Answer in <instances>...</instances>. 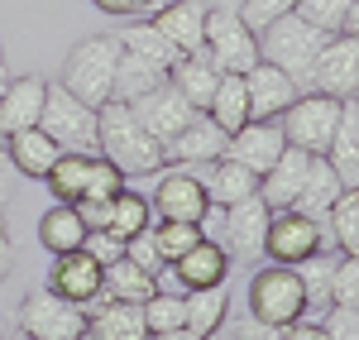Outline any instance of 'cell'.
Returning a JSON list of instances; mask_svg holds the SVG:
<instances>
[{"instance_id": "f907efd6", "label": "cell", "mask_w": 359, "mask_h": 340, "mask_svg": "<svg viewBox=\"0 0 359 340\" xmlns=\"http://www.w3.org/2000/svg\"><path fill=\"white\" fill-rule=\"evenodd\" d=\"M15 268V245H10V230H5V216H0V278Z\"/></svg>"}, {"instance_id": "9a60e30c", "label": "cell", "mask_w": 359, "mask_h": 340, "mask_svg": "<svg viewBox=\"0 0 359 340\" xmlns=\"http://www.w3.org/2000/svg\"><path fill=\"white\" fill-rule=\"evenodd\" d=\"M130 111H135V120H139V125H144V130H149L158 144H168V140H172V135H177V130H182V125L196 115L192 101H187V96H182L172 82L154 86V91H144L139 101H130Z\"/></svg>"}, {"instance_id": "8992f818", "label": "cell", "mask_w": 359, "mask_h": 340, "mask_svg": "<svg viewBox=\"0 0 359 340\" xmlns=\"http://www.w3.org/2000/svg\"><path fill=\"white\" fill-rule=\"evenodd\" d=\"M206 57L221 67L225 77H245L259 62V34L240 20L235 5H216L206 10Z\"/></svg>"}, {"instance_id": "e0dca14e", "label": "cell", "mask_w": 359, "mask_h": 340, "mask_svg": "<svg viewBox=\"0 0 359 340\" xmlns=\"http://www.w3.org/2000/svg\"><path fill=\"white\" fill-rule=\"evenodd\" d=\"M149 25L177 48V57L206 48V5H201V0H172V5H158V10L149 15Z\"/></svg>"}, {"instance_id": "ee69618b", "label": "cell", "mask_w": 359, "mask_h": 340, "mask_svg": "<svg viewBox=\"0 0 359 340\" xmlns=\"http://www.w3.org/2000/svg\"><path fill=\"white\" fill-rule=\"evenodd\" d=\"M125 259L139 264L144 273H158V268H163V254H158V245H154V226L139 230L135 240H125Z\"/></svg>"}, {"instance_id": "91938a15", "label": "cell", "mask_w": 359, "mask_h": 340, "mask_svg": "<svg viewBox=\"0 0 359 340\" xmlns=\"http://www.w3.org/2000/svg\"><path fill=\"white\" fill-rule=\"evenodd\" d=\"M5 82H10V77H5ZM5 82H0V91H5Z\"/></svg>"}, {"instance_id": "7c38bea8", "label": "cell", "mask_w": 359, "mask_h": 340, "mask_svg": "<svg viewBox=\"0 0 359 340\" xmlns=\"http://www.w3.org/2000/svg\"><path fill=\"white\" fill-rule=\"evenodd\" d=\"M225 140H230V135H225L221 125L206 111H196L192 120L163 144V163L168 168H206V163L225 158Z\"/></svg>"}, {"instance_id": "b9f144b4", "label": "cell", "mask_w": 359, "mask_h": 340, "mask_svg": "<svg viewBox=\"0 0 359 340\" xmlns=\"http://www.w3.org/2000/svg\"><path fill=\"white\" fill-rule=\"evenodd\" d=\"M235 10H240V20H245L254 34H264V29L273 25V20L292 15V10H297V0H240Z\"/></svg>"}, {"instance_id": "ba28073f", "label": "cell", "mask_w": 359, "mask_h": 340, "mask_svg": "<svg viewBox=\"0 0 359 340\" xmlns=\"http://www.w3.org/2000/svg\"><path fill=\"white\" fill-rule=\"evenodd\" d=\"M20 336L29 340H82L86 336V312L53 297L48 287H34L20 302Z\"/></svg>"}, {"instance_id": "f35d334b", "label": "cell", "mask_w": 359, "mask_h": 340, "mask_svg": "<svg viewBox=\"0 0 359 340\" xmlns=\"http://www.w3.org/2000/svg\"><path fill=\"white\" fill-rule=\"evenodd\" d=\"M196 240H201V226H187V221H158V226H154V245H158L163 264L182 259Z\"/></svg>"}, {"instance_id": "d6a6232c", "label": "cell", "mask_w": 359, "mask_h": 340, "mask_svg": "<svg viewBox=\"0 0 359 340\" xmlns=\"http://www.w3.org/2000/svg\"><path fill=\"white\" fill-rule=\"evenodd\" d=\"M91 158L96 154H57L53 168H48V192H53L62 206H77L86 197V177H91Z\"/></svg>"}, {"instance_id": "6125c7cd", "label": "cell", "mask_w": 359, "mask_h": 340, "mask_svg": "<svg viewBox=\"0 0 359 340\" xmlns=\"http://www.w3.org/2000/svg\"><path fill=\"white\" fill-rule=\"evenodd\" d=\"M82 340H91V336H82Z\"/></svg>"}, {"instance_id": "7a4b0ae2", "label": "cell", "mask_w": 359, "mask_h": 340, "mask_svg": "<svg viewBox=\"0 0 359 340\" xmlns=\"http://www.w3.org/2000/svg\"><path fill=\"white\" fill-rule=\"evenodd\" d=\"M115 67H120V39L115 34H86L82 43H72V53L62 62V77L57 82L67 86L77 101L86 106H106L115 86Z\"/></svg>"}, {"instance_id": "836d02e7", "label": "cell", "mask_w": 359, "mask_h": 340, "mask_svg": "<svg viewBox=\"0 0 359 340\" xmlns=\"http://www.w3.org/2000/svg\"><path fill=\"white\" fill-rule=\"evenodd\" d=\"M158 292V283H154V273H144L139 264H130V259H115V264H106V283H101V297H115V302H149Z\"/></svg>"}, {"instance_id": "f546056e", "label": "cell", "mask_w": 359, "mask_h": 340, "mask_svg": "<svg viewBox=\"0 0 359 340\" xmlns=\"http://www.w3.org/2000/svg\"><path fill=\"white\" fill-rule=\"evenodd\" d=\"M225 321H230V287H196V292H187V331H196V336H216Z\"/></svg>"}, {"instance_id": "94428289", "label": "cell", "mask_w": 359, "mask_h": 340, "mask_svg": "<svg viewBox=\"0 0 359 340\" xmlns=\"http://www.w3.org/2000/svg\"><path fill=\"white\" fill-rule=\"evenodd\" d=\"M0 340H5V331H0Z\"/></svg>"}, {"instance_id": "7402d4cb", "label": "cell", "mask_w": 359, "mask_h": 340, "mask_svg": "<svg viewBox=\"0 0 359 340\" xmlns=\"http://www.w3.org/2000/svg\"><path fill=\"white\" fill-rule=\"evenodd\" d=\"M86 336L91 340H149V331H144V312L135 302L96 297L86 307Z\"/></svg>"}, {"instance_id": "4dcf8cb0", "label": "cell", "mask_w": 359, "mask_h": 340, "mask_svg": "<svg viewBox=\"0 0 359 340\" xmlns=\"http://www.w3.org/2000/svg\"><path fill=\"white\" fill-rule=\"evenodd\" d=\"M331 273H335V254H311L297 264V278H302V297H306V316L311 321H321V316L331 312Z\"/></svg>"}, {"instance_id": "60d3db41", "label": "cell", "mask_w": 359, "mask_h": 340, "mask_svg": "<svg viewBox=\"0 0 359 340\" xmlns=\"http://www.w3.org/2000/svg\"><path fill=\"white\" fill-rule=\"evenodd\" d=\"M115 192H125V172L115 168L111 158H91V177H86V197L82 201H111Z\"/></svg>"}, {"instance_id": "d4e9b609", "label": "cell", "mask_w": 359, "mask_h": 340, "mask_svg": "<svg viewBox=\"0 0 359 340\" xmlns=\"http://www.w3.org/2000/svg\"><path fill=\"white\" fill-rule=\"evenodd\" d=\"M340 192H345V182H340V172L331 168V158H326V154H311V158H306L302 192H297V211L311 216V221H321V216L335 206Z\"/></svg>"}, {"instance_id": "d6986e66", "label": "cell", "mask_w": 359, "mask_h": 340, "mask_svg": "<svg viewBox=\"0 0 359 340\" xmlns=\"http://www.w3.org/2000/svg\"><path fill=\"white\" fill-rule=\"evenodd\" d=\"M43 96H48V77H15L0 91V140L15 130H34L43 115Z\"/></svg>"}, {"instance_id": "11a10c76", "label": "cell", "mask_w": 359, "mask_h": 340, "mask_svg": "<svg viewBox=\"0 0 359 340\" xmlns=\"http://www.w3.org/2000/svg\"><path fill=\"white\" fill-rule=\"evenodd\" d=\"M96 10H106V15H130V5L125 0H91Z\"/></svg>"}, {"instance_id": "4fadbf2b", "label": "cell", "mask_w": 359, "mask_h": 340, "mask_svg": "<svg viewBox=\"0 0 359 340\" xmlns=\"http://www.w3.org/2000/svg\"><path fill=\"white\" fill-rule=\"evenodd\" d=\"M149 206H154L158 221H187V226H201V216L211 211V197H206V187H201L196 172L177 168V172H163V177H158Z\"/></svg>"}, {"instance_id": "f5cc1de1", "label": "cell", "mask_w": 359, "mask_h": 340, "mask_svg": "<svg viewBox=\"0 0 359 340\" xmlns=\"http://www.w3.org/2000/svg\"><path fill=\"white\" fill-rule=\"evenodd\" d=\"M10 154H5V140H0V201H5V192H10Z\"/></svg>"}, {"instance_id": "d590c367", "label": "cell", "mask_w": 359, "mask_h": 340, "mask_svg": "<svg viewBox=\"0 0 359 340\" xmlns=\"http://www.w3.org/2000/svg\"><path fill=\"white\" fill-rule=\"evenodd\" d=\"M206 115H211V120L221 125L225 135H235L240 125H249L254 115H249V91H245V77H221V86H216V96H211Z\"/></svg>"}, {"instance_id": "8fae6325", "label": "cell", "mask_w": 359, "mask_h": 340, "mask_svg": "<svg viewBox=\"0 0 359 340\" xmlns=\"http://www.w3.org/2000/svg\"><path fill=\"white\" fill-rule=\"evenodd\" d=\"M225 226H221V250L230 254V264H254L264 259V235H269V206L259 197H245L235 206H221Z\"/></svg>"}, {"instance_id": "52a82bcc", "label": "cell", "mask_w": 359, "mask_h": 340, "mask_svg": "<svg viewBox=\"0 0 359 340\" xmlns=\"http://www.w3.org/2000/svg\"><path fill=\"white\" fill-rule=\"evenodd\" d=\"M335 125H340V101L321 96V91H302L287 111L278 115L283 140L292 144V149H302V154H326Z\"/></svg>"}, {"instance_id": "30bf717a", "label": "cell", "mask_w": 359, "mask_h": 340, "mask_svg": "<svg viewBox=\"0 0 359 340\" xmlns=\"http://www.w3.org/2000/svg\"><path fill=\"white\" fill-rule=\"evenodd\" d=\"M306 91H321V96H335V101L359 96V39H350V34H331L326 48H321L316 62H311Z\"/></svg>"}, {"instance_id": "9c48e42d", "label": "cell", "mask_w": 359, "mask_h": 340, "mask_svg": "<svg viewBox=\"0 0 359 340\" xmlns=\"http://www.w3.org/2000/svg\"><path fill=\"white\" fill-rule=\"evenodd\" d=\"M321 250H326V230H321V221L302 216L297 206H287V211H273V216H269L264 254L273 259V264H287V268H297L302 259L321 254Z\"/></svg>"}, {"instance_id": "74e56055", "label": "cell", "mask_w": 359, "mask_h": 340, "mask_svg": "<svg viewBox=\"0 0 359 340\" xmlns=\"http://www.w3.org/2000/svg\"><path fill=\"white\" fill-rule=\"evenodd\" d=\"M144 312V331L163 336V331H182L187 326V292H154L149 302H139Z\"/></svg>"}, {"instance_id": "277c9868", "label": "cell", "mask_w": 359, "mask_h": 340, "mask_svg": "<svg viewBox=\"0 0 359 340\" xmlns=\"http://www.w3.org/2000/svg\"><path fill=\"white\" fill-rule=\"evenodd\" d=\"M245 312L259 316L264 326H278V331H287L292 321H302V316H306V297H302V278H297V268H287V264L259 268V273L249 278Z\"/></svg>"}, {"instance_id": "484cf974", "label": "cell", "mask_w": 359, "mask_h": 340, "mask_svg": "<svg viewBox=\"0 0 359 340\" xmlns=\"http://www.w3.org/2000/svg\"><path fill=\"white\" fill-rule=\"evenodd\" d=\"M331 168L340 172L345 187H359V96L340 101V125L331 135V149H326Z\"/></svg>"}, {"instance_id": "1f68e13d", "label": "cell", "mask_w": 359, "mask_h": 340, "mask_svg": "<svg viewBox=\"0 0 359 340\" xmlns=\"http://www.w3.org/2000/svg\"><path fill=\"white\" fill-rule=\"evenodd\" d=\"M168 82V67L158 62H144L135 53H120V67H115V86H111V101H139L144 91H154V86Z\"/></svg>"}, {"instance_id": "44dd1931", "label": "cell", "mask_w": 359, "mask_h": 340, "mask_svg": "<svg viewBox=\"0 0 359 340\" xmlns=\"http://www.w3.org/2000/svg\"><path fill=\"white\" fill-rule=\"evenodd\" d=\"M306 158L302 149H283L278 154V163L264 177H259V201L269 206V211H287V206H297V192H302V177H306Z\"/></svg>"}, {"instance_id": "f6af8a7d", "label": "cell", "mask_w": 359, "mask_h": 340, "mask_svg": "<svg viewBox=\"0 0 359 340\" xmlns=\"http://www.w3.org/2000/svg\"><path fill=\"white\" fill-rule=\"evenodd\" d=\"M321 331L331 340H359V307H331L321 316Z\"/></svg>"}, {"instance_id": "3957f363", "label": "cell", "mask_w": 359, "mask_h": 340, "mask_svg": "<svg viewBox=\"0 0 359 340\" xmlns=\"http://www.w3.org/2000/svg\"><path fill=\"white\" fill-rule=\"evenodd\" d=\"M326 39H331L326 29H316L311 20H302V15L292 10V15L273 20V25L259 34V62H273L278 72H287V77L306 91L311 62H316V53L326 48Z\"/></svg>"}, {"instance_id": "9f6ffc18", "label": "cell", "mask_w": 359, "mask_h": 340, "mask_svg": "<svg viewBox=\"0 0 359 340\" xmlns=\"http://www.w3.org/2000/svg\"><path fill=\"white\" fill-rule=\"evenodd\" d=\"M149 340H206V336H196V331L182 326V331H163V336H149Z\"/></svg>"}, {"instance_id": "f1b7e54d", "label": "cell", "mask_w": 359, "mask_h": 340, "mask_svg": "<svg viewBox=\"0 0 359 340\" xmlns=\"http://www.w3.org/2000/svg\"><path fill=\"white\" fill-rule=\"evenodd\" d=\"M321 230H326V250H340V254H359V187H345L335 206L321 216Z\"/></svg>"}, {"instance_id": "7bdbcfd3", "label": "cell", "mask_w": 359, "mask_h": 340, "mask_svg": "<svg viewBox=\"0 0 359 340\" xmlns=\"http://www.w3.org/2000/svg\"><path fill=\"white\" fill-rule=\"evenodd\" d=\"M350 5L355 0H297V15L311 20L316 29H326V34H340V20H345Z\"/></svg>"}, {"instance_id": "83f0119b", "label": "cell", "mask_w": 359, "mask_h": 340, "mask_svg": "<svg viewBox=\"0 0 359 340\" xmlns=\"http://www.w3.org/2000/svg\"><path fill=\"white\" fill-rule=\"evenodd\" d=\"M39 245L48 250V254H72V250H82L86 245V221L77 216V206H48L43 216H39Z\"/></svg>"}, {"instance_id": "bcb514c9", "label": "cell", "mask_w": 359, "mask_h": 340, "mask_svg": "<svg viewBox=\"0 0 359 340\" xmlns=\"http://www.w3.org/2000/svg\"><path fill=\"white\" fill-rule=\"evenodd\" d=\"M82 250L96 259L101 268H106V264H115V259H125V245L115 240L111 230H86V245H82Z\"/></svg>"}, {"instance_id": "8d00e7d4", "label": "cell", "mask_w": 359, "mask_h": 340, "mask_svg": "<svg viewBox=\"0 0 359 340\" xmlns=\"http://www.w3.org/2000/svg\"><path fill=\"white\" fill-rule=\"evenodd\" d=\"M149 226H154V206H149V197H144V192H130V187L115 192L111 197V226H106L115 240L125 245V240H135L139 230H149Z\"/></svg>"}, {"instance_id": "ac0fdd59", "label": "cell", "mask_w": 359, "mask_h": 340, "mask_svg": "<svg viewBox=\"0 0 359 340\" xmlns=\"http://www.w3.org/2000/svg\"><path fill=\"white\" fill-rule=\"evenodd\" d=\"M245 91H249V115L254 120H278L302 96V86L292 82L287 72H278L273 62H254L245 72Z\"/></svg>"}, {"instance_id": "681fc988", "label": "cell", "mask_w": 359, "mask_h": 340, "mask_svg": "<svg viewBox=\"0 0 359 340\" xmlns=\"http://www.w3.org/2000/svg\"><path fill=\"white\" fill-rule=\"evenodd\" d=\"M283 340H331V336L321 331V321H311V316H302V321H292V326L283 331Z\"/></svg>"}, {"instance_id": "5b68a950", "label": "cell", "mask_w": 359, "mask_h": 340, "mask_svg": "<svg viewBox=\"0 0 359 340\" xmlns=\"http://www.w3.org/2000/svg\"><path fill=\"white\" fill-rule=\"evenodd\" d=\"M39 130H43L62 154H96V106L77 101L62 82H48Z\"/></svg>"}, {"instance_id": "ab89813d", "label": "cell", "mask_w": 359, "mask_h": 340, "mask_svg": "<svg viewBox=\"0 0 359 340\" xmlns=\"http://www.w3.org/2000/svg\"><path fill=\"white\" fill-rule=\"evenodd\" d=\"M331 302L335 307H359V254H335Z\"/></svg>"}, {"instance_id": "816d5d0a", "label": "cell", "mask_w": 359, "mask_h": 340, "mask_svg": "<svg viewBox=\"0 0 359 340\" xmlns=\"http://www.w3.org/2000/svg\"><path fill=\"white\" fill-rule=\"evenodd\" d=\"M340 34H350V39H359V0L345 10V20H340Z\"/></svg>"}, {"instance_id": "ffe728a7", "label": "cell", "mask_w": 359, "mask_h": 340, "mask_svg": "<svg viewBox=\"0 0 359 340\" xmlns=\"http://www.w3.org/2000/svg\"><path fill=\"white\" fill-rule=\"evenodd\" d=\"M172 273H177V287H182V292L221 287L225 278H230V254H225L216 240H196L182 259H172Z\"/></svg>"}, {"instance_id": "7dc6e473", "label": "cell", "mask_w": 359, "mask_h": 340, "mask_svg": "<svg viewBox=\"0 0 359 340\" xmlns=\"http://www.w3.org/2000/svg\"><path fill=\"white\" fill-rule=\"evenodd\" d=\"M235 340H283V331H278V326H264L259 316L240 312L235 316Z\"/></svg>"}, {"instance_id": "6f0895ef", "label": "cell", "mask_w": 359, "mask_h": 340, "mask_svg": "<svg viewBox=\"0 0 359 340\" xmlns=\"http://www.w3.org/2000/svg\"><path fill=\"white\" fill-rule=\"evenodd\" d=\"M5 77H10V67H5V48H0V82H5Z\"/></svg>"}, {"instance_id": "603a6c76", "label": "cell", "mask_w": 359, "mask_h": 340, "mask_svg": "<svg viewBox=\"0 0 359 340\" xmlns=\"http://www.w3.org/2000/svg\"><path fill=\"white\" fill-rule=\"evenodd\" d=\"M221 67L206 57V48L201 53H187V57H177L172 67H168V82L177 86L187 101H192V111H206L211 106V96H216V86H221Z\"/></svg>"}, {"instance_id": "5bb4252c", "label": "cell", "mask_w": 359, "mask_h": 340, "mask_svg": "<svg viewBox=\"0 0 359 340\" xmlns=\"http://www.w3.org/2000/svg\"><path fill=\"white\" fill-rule=\"evenodd\" d=\"M101 283H106V268L86 250H72V254H53V268H48V292L72 302V307H91L101 297Z\"/></svg>"}, {"instance_id": "6da1fadb", "label": "cell", "mask_w": 359, "mask_h": 340, "mask_svg": "<svg viewBox=\"0 0 359 340\" xmlns=\"http://www.w3.org/2000/svg\"><path fill=\"white\" fill-rule=\"evenodd\" d=\"M96 154L111 158L125 177H149L163 168V144L139 125L125 101H106L96 111Z\"/></svg>"}, {"instance_id": "680465c9", "label": "cell", "mask_w": 359, "mask_h": 340, "mask_svg": "<svg viewBox=\"0 0 359 340\" xmlns=\"http://www.w3.org/2000/svg\"><path fill=\"white\" fill-rule=\"evenodd\" d=\"M5 340H29V336H20V331H15V336H5Z\"/></svg>"}, {"instance_id": "4316f807", "label": "cell", "mask_w": 359, "mask_h": 340, "mask_svg": "<svg viewBox=\"0 0 359 340\" xmlns=\"http://www.w3.org/2000/svg\"><path fill=\"white\" fill-rule=\"evenodd\" d=\"M5 154H10V168L15 172H25V177H48V168H53V158L62 154V149L34 125V130L5 135Z\"/></svg>"}, {"instance_id": "e575fe53", "label": "cell", "mask_w": 359, "mask_h": 340, "mask_svg": "<svg viewBox=\"0 0 359 340\" xmlns=\"http://www.w3.org/2000/svg\"><path fill=\"white\" fill-rule=\"evenodd\" d=\"M115 39H120V53H135V57H144V62H158V67H172V62H177V48H172L149 20L125 25Z\"/></svg>"}, {"instance_id": "db71d44e", "label": "cell", "mask_w": 359, "mask_h": 340, "mask_svg": "<svg viewBox=\"0 0 359 340\" xmlns=\"http://www.w3.org/2000/svg\"><path fill=\"white\" fill-rule=\"evenodd\" d=\"M125 5H130V15H154L163 0H125Z\"/></svg>"}, {"instance_id": "c3c4849f", "label": "cell", "mask_w": 359, "mask_h": 340, "mask_svg": "<svg viewBox=\"0 0 359 340\" xmlns=\"http://www.w3.org/2000/svg\"><path fill=\"white\" fill-rule=\"evenodd\" d=\"M77 216L86 221V230H106L111 226V201H77Z\"/></svg>"}, {"instance_id": "cb8c5ba5", "label": "cell", "mask_w": 359, "mask_h": 340, "mask_svg": "<svg viewBox=\"0 0 359 340\" xmlns=\"http://www.w3.org/2000/svg\"><path fill=\"white\" fill-rule=\"evenodd\" d=\"M196 177H201L211 206H235V201H245V197H259V172L240 168L235 158H216V163H206Z\"/></svg>"}, {"instance_id": "2e32d148", "label": "cell", "mask_w": 359, "mask_h": 340, "mask_svg": "<svg viewBox=\"0 0 359 340\" xmlns=\"http://www.w3.org/2000/svg\"><path fill=\"white\" fill-rule=\"evenodd\" d=\"M287 149V140H283V130H278V120H249V125H240L230 140H225V158H235L240 168L249 172H264L278 163V154Z\"/></svg>"}]
</instances>
